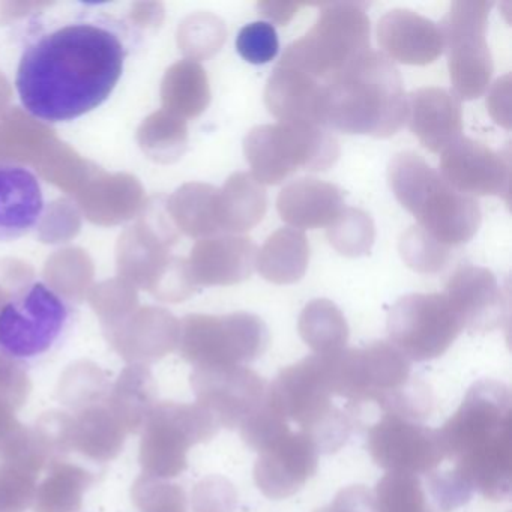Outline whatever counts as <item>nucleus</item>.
Returning a JSON list of instances; mask_svg holds the SVG:
<instances>
[{
	"instance_id": "12",
	"label": "nucleus",
	"mask_w": 512,
	"mask_h": 512,
	"mask_svg": "<svg viewBox=\"0 0 512 512\" xmlns=\"http://www.w3.org/2000/svg\"><path fill=\"white\" fill-rule=\"evenodd\" d=\"M440 175L461 194L509 197L511 161L476 140L460 137L442 152Z\"/></svg>"
},
{
	"instance_id": "24",
	"label": "nucleus",
	"mask_w": 512,
	"mask_h": 512,
	"mask_svg": "<svg viewBox=\"0 0 512 512\" xmlns=\"http://www.w3.org/2000/svg\"><path fill=\"white\" fill-rule=\"evenodd\" d=\"M218 224L230 233H244L265 217L268 196L251 173H233L218 194Z\"/></svg>"
},
{
	"instance_id": "10",
	"label": "nucleus",
	"mask_w": 512,
	"mask_h": 512,
	"mask_svg": "<svg viewBox=\"0 0 512 512\" xmlns=\"http://www.w3.org/2000/svg\"><path fill=\"white\" fill-rule=\"evenodd\" d=\"M463 329V322L443 293H413L398 299L389 311L391 344L409 361L439 358Z\"/></svg>"
},
{
	"instance_id": "28",
	"label": "nucleus",
	"mask_w": 512,
	"mask_h": 512,
	"mask_svg": "<svg viewBox=\"0 0 512 512\" xmlns=\"http://www.w3.org/2000/svg\"><path fill=\"white\" fill-rule=\"evenodd\" d=\"M400 253L406 265L419 274H436L445 268L449 260V248L419 226L410 227L404 233Z\"/></svg>"
},
{
	"instance_id": "17",
	"label": "nucleus",
	"mask_w": 512,
	"mask_h": 512,
	"mask_svg": "<svg viewBox=\"0 0 512 512\" xmlns=\"http://www.w3.org/2000/svg\"><path fill=\"white\" fill-rule=\"evenodd\" d=\"M377 41L389 61L404 65L433 64L443 53L436 23L410 10H392L377 25Z\"/></svg>"
},
{
	"instance_id": "2",
	"label": "nucleus",
	"mask_w": 512,
	"mask_h": 512,
	"mask_svg": "<svg viewBox=\"0 0 512 512\" xmlns=\"http://www.w3.org/2000/svg\"><path fill=\"white\" fill-rule=\"evenodd\" d=\"M445 458L473 493L508 499L512 487L511 394L503 383L484 379L439 430Z\"/></svg>"
},
{
	"instance_id": "27",
	"label": "nucleus",
	"mask_w": 512,
	"mask_h": 512,
	"mask_svg": "<svg viewBox=\"0 0 512 512\" xmlns=\"http://www.w3.org/2000/svg\"><path fill=\"white\" fill-rule=\"evenodd\" d=\"M377 512H434L416 476L388 473L374 491Z\"/></svg>"
},
{
	"instance_id": "5",
	"label": "nucleus",
	"mask_w": 512,
	"mask_h": 512,
	"mask_svg": "<svg viewBox=\"0 0 512 512\" xmlns=\"http://www.w3.org/2000/svg\"><path fill=\"white\" fill-rule=\"evenodd\" d=\"M268 397L287 422H296L313 440L319 454L338 451L355 428L356 410L334 404L325 355L308 356L284 368L268 385Z\"/></svg>"
},
{
	"instance_id": "6",
	"label": "nucleus",
	"mask_w": 512,
	"mask_h": 512,
	"mask_svg": "<svg viewBox=\"0 0 512 512\" xmlns=\"http://www.w3.org/2000/svg\"><path fill=\"white\" fill-rule=\"evenodd\" d=\"M73 307L44 281L20 287L0 307V355L19 364L40 361L70 332Z\"/></svg>"
},
{
	"instance_id": "19",
	"label": "nucleus",
	"mask_w": 512,
	"mask_h": 512,
	"mask_svg": "<svg viewBox=\"0 0 512 512\" xmlns=\"http://www.w3.org/2000/svg\"><path fill=\"white\" fill-rule=\"evenodd\" d=\"M268 383L245 365L212 367L205 377L206 400L227 428H239L263 403Z\"/></svg>"
},
{
	"instance_id": "11",
	"label": "nucleus",
	"mask_w": 512,
	"mask_h": 512,
	"mask_svg": "<svg viewBox=\"0 0 512 512\" xmlns=\"http://www.w3.org/2000/svg\"><path fill=\"white\" fill-rule=\"evenodd\" d=\"M367 449L377 466L388 473H431L443 460L439 430L395 415H383L368 431Z\"/></svg>"
},
{
	"instance_id": "31",
	"label": "nucleus",
	"mask_w": 512,
	"mask_h": 512,
	"mask_svg": "<svg viewBox=\"0 0 512 512\" xmlns=\"http://www.w3.org/2000/svg\"><path fill=\"white\" fill-rule=\"evenodd\" d=\"M428 485L442 512L455 511L466 505L473 496V491L452 470L445 473H430Z\"/></svg>"
},
{
	"instance_id": "9",
	"label": "nucleus",
	"mask_w": 512,
	"mask_h": 512,
	"mask_svg": "<svg viewBox=\"0 0 512 512\" xmlns=\"http://www.w3.org/2000/svg\"><path fill=\"white\" fill-rule=\"evenodd\" d=\"M491 7L493 4L484 0L454 2L440 26L449 76L461 100H476L490 86L493 58L485 34Z\"/></svg>"
},
{
	"instance_id": "33",
	"label": "nucleus",
	"mask_w": 512,
	"mask_h": 512,
	"mask_svg": "<svg viewBox=\"0 0 512 512\" xmlns=\"http://www.w3.org/2000/svg\"><path fill=\"white\" fill-rule=\"evenodd\" d=\"M305 4L299 2H260V14L278 25L286 26Z\"/></svg>"
},
{
	"instance_id": "23",
	"label": "nucleus",
	"mask_w": 512,
	"mask_h": 512,
	"mask_svg": "<svg viewBox=\"0 0 512 512\" xmlns=\"http://www.w3.org/2000/svg\"><path fill=\"white\" fill-rule=\"evenodd\" d=\"M310 262V245L304 232L283 227L269 236L257 251L256 268L269 283H298Z\"/></svg>"
},
{
	"instance_id": "20",
	"label": "nucleus",
	"mask_w": 512,
	"mask_h": 512,
	"mask_svg": "<svg viewBox=\"0 0 512 512\" xmlns=\"http://www.w3.org/2000/svg\"><path fill=\"white\" fill-rule=\"evenodd\" d=\"M265 103L269 112L284 124L325 127L323 83L301 71L277 65L266 85Z\"/></svg>"
},
{
	"instance_id": "22",
	"label": "nucleus",
	"mask_w": 512,
	"mask_h": 512,
	"mask_svg": "<svg viewBox=\"0 0 512 512\" xmlns=\"http://www.w3.org/2000/svg\"><path fill=\"white\" fill-rule=\"evenodd\" d=\"M256 257V244L247 236L214 239L200 247V274L208 284L233 286L251 277Z\"/></svg>"
},
{
	"instance_id": "21",
	"label": "nucleus",
	"mask_w": 512,
	"mask_h": 512,
	"mask_svg": "<svg viewBox=\"0 0 512 512\" xmlns=\"http://www.w3.org/2000/svg\"><path fill=\"white\" fill-rule=\"evenodd\" d=\"M278 214L295 229L329 227L344 209L340 188L316 178L290 182L277 199Z\"/></svg>"
},
{
	"instance_id": "25",
	"label": "nucleus",
	"mask_w": 512,
	"mask_h": 512,
	"mask_svg": "<svg viewBox=\"0 0 512 512\" xmlns=\"http://www.w3.org/2000/svg\"><path fill=\"white\" fill-rule=\"evenodd\" d=\"M299 334L316 355L340 352L349 340V326L340 308L328 299H314L299 316Z\"/></svg>"
},
{
	"instance_id": "7",
	"label": "nucleus",
	"mask_w": 512,
	"mask_h": 512,
	"mask_svg": "<svg viewBox=\"0 0 512 512\" xmlns=\"http://www.w3.org/2000/svg\"><path fill=\"white\" fill-rule=\"evenodd\" d=\"M370 49V19L364 4L332 2L322 5L313 28L287 47L278 65L328 82Z\"/></svg>"
},
{
	"instance_id": "1",
	"label": "nucleus",
	"mask_w": 512,
	"mask_h": 512,
	"mask_svg": "<svg viewBox=\"0 0 512 512\" xmlns=\"http://www.w3.org/2000/svg\"><path fill=\"white\" fill-rule=\"evenodd\" d=\"M110 4H58L29 20L16 73L23 109L64 124L103 106L118 88L136 25Z\"/></svg>"
},
{
	"instance_id": "29",
	"label": "nucleus",
	"mask_w": 512,
	"mask_h": 512,
	"mask_svg": "<svg viewBox=\"0 0 512 512\" xmlns=\"http://www.w3.org/2000/svg\"><path fill=\"white\" fill-rule=\"evenodd\" d=\"M239 430L244 442L259 454L292 431L283 413L269 400L268 391L259 409L242 422Z\"/></svg>"
},
{
	"instance_id": "14",
	"label": "nucleus",
	"mask_w": 512,
	"mask_h": 512,
	"mask_svg": "<svg viewBox=\"0 0 512 512\" xmlns=\"http://www.w3.org/2000/svg\"><path fill=\"white\" fill-rule=\"evenodd\" d=\"M319 451L302 431L289 434L260 452L254 467L257 487L269 499H286L298 493L317 470Z\"/></svg>"
},
{
	"instance_id": "8",
	"label": "nucleus",
	"mask_w": 512,
	"mask_h": 512,
	"mask_svg": "<svg viewBox=\"0 0 512 512\" xmlns=\"http://www.w3.org/2000/svg\"><path fill=\"white\" fill-rule=\"evenodd\" d=\"M244 152L260 184L278 185L298 170H328L340 157V145L328 128L278 122L253 128Z\"/></svg>"
},
{
	"instance_id": "4",
	"label": "nucleus",
	"mask_w": 512,
	"mask_h": 512,
	"mask_svg": "<svg viewBox=\"0 0 512 512\" xmlns=\"http://www.w3.org/2000/svg\"><path fill=\"white\" fill-rule=\"evenodd\" d=\"M388 181L398 202L419 227L445 247L466 244L481 226V209L473 197L458 193L415 152L392 158Z\"/></svg>"
},
{
	"instance_id": "34",
	"label": "nucleus",
	"mask_w": 512,
	"mask_h": 512,
	"mask_svg": "<svg viewBox=\"0 0 512 512\" xmlns=\"http://www.w3.org/2000/svg\"><path fill=\"white\" fill-rule=\"evenodd\" d=\"M509 76H506L503 80H497L496 86H494L493 91H491L490 100L487 101L488 106H490L491 115H496V122L502 124L503 127L509 128L506 125L505 119L502 116H506L509 119Z\"/></svg>"
},
{
	"instance_id": "16",
	"label": "nucleus",
	"mask_w": 512,
	"mask_h": 512,
	"mask_svg": "<svg viewBox=\"0 0 512 512\" xmlns=\"http://www.w3.org/2000/svg\"><path fill=\"white\" fill-rule=\"evenodd\" d=\"M46 196L40 178L19 163H0V242L17 241L40 226Z\"/></svg>"
},
{
	"instance_id": "13",
	"label": "nucleus",
	"mask_w": 512,
	"mask_h": 512,
	"mask_svg": "<svg viewBox=\"0 0 512 512\" xmlns=\"http://www.w3.org/2000/svg\"><path fill=\"white\" fill-rule=\"evenodd\" d=\"M197 337L199 353L211 367L250 364L263 355L269 343L265 322L250 313L206 317L197 326Z\"/></svg>"
},
{
	"instance_id": "18",
	"label": "nucleus",
	"mask_w": 512,
	"mask_h": 512,
	"mask_svg": "<svg viewBox=\"0 0 512 512\" xmlns=\"http://www.w3.org/2000/svg\"><path fill=\"white\" fill-rule=\"evenodd\" d=\"M407 122L430 152H443L460 139L463 113L457 95L443 88H421L407 98Z\"/></svg>"
},
{
	"instance_id": "30",
	"label": "nucleus",
	"mask_w": 512,
	"mask_h": 512,
	"mask_svg": "<svg viewBox=\"0 0 512 512\" xmlns=\"http://www.w3.org/2000/svg\"><path fill=\"white\" fill-rule=\"evenodd\" d=\"M236 49L239 55L250 64H268L274 61L280 50L277 31L269 23H251L239 32Z\"/></svg>"
},
{
	"instance_id": "15",
	"label": "nucleus",
	"mask_w": 512,
	"mask_h": 512,
	"mask_svg": "<svg viewBox=\"0 0 512 512\" xmlns=\"http://www.w3.org/2000/svg\"><path fill=\"white\" fill-rule=\"evenodd\" d=\"M443 295L470 331L497 328L506 314V299L496 275L481 266H460L449 278Z\"/></svg>"
},
{
	"instance_id": "26",
	"label": "nucleus",
	"mask_w": 512,
	"mask_h": 512,
	"mask_svg": "<svg viewBox=\"0 0 512 512\" xmlns=\"http://www.w3.org/2000/svg\"><path fill=\"white\" fill-rule=\"evenodd\" d=\"M376 238V230L370 215L361 209L344 208L340 217L328 227V239L332 247L347 257L370 254Z\"/></svg>"
},
{
	"instance_id": "3",
	"label": "nucleus",
	"mask_w": 512,
	"mask_h": 512,
	"mask_svg": "<svg viewBox=\"0 0 512 512\" xmlns=\"http://www.w3.org/2000/svg\"><path fill=\"white\" fill-rule=\"evenodd\" d=\"M407 121L400 71L383 53L368 49L323 83V122L346 134L386 139Z\"/></svg>"
},
{
	"instance_id": "32",
	"label": "nucleus",
	"mask_w": 512,
	"mask_h": 512,
	"mask_svg": "<svg viewBox=\"0 0 512 512\" xmlns=\"http://www.w3.org/2000/svg\"><path fill=\"white\" fill-rule=\"evenodd\" d=\"M316 512H377V508L370 490L364 485H352L341 490L334 502Z\"/></svg>"
}]
</instances>
